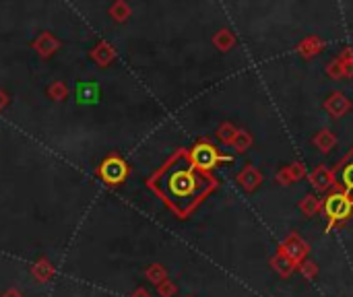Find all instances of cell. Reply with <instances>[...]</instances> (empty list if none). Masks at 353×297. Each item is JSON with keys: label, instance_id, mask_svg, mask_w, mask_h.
<instances>
[{"label": "cell", "instance_id": "6da1fadb", "mask_svg": "<svg viewBox=\"0 0 353 297\" xmlns=\"http://www.w3.org/2000/svg\"><path fill=\"white\" fill-rule=\"evenodd\" d=\"M149 186L178 213L186 215L211 188V180L203 176L188 155H174L149 180Z\"/></svg>", "mask_w": 353, "mask_h": 297}, {"label": "cell", "instance_id": "7a4b0ae2", "mask_svg": "<svg viewBox=\"0 0 353 297\" xmlns=\"http://www.w3.org/2000/svg\"><path fill=\"white\" fill-rule=\"evenodd\" d=\"M97 174H99V178H101L108 186H118V184H122V182L126 180V176H128V163H126L122 157L112 155V157H108V159L99 165Z\"/></svg>", "mask_w": 353, "mask_h": 297}, {"label": "cell", "instance_id": "3957f363", "mask_svg": "<svg viewBox=\"0 0 353 297\" xmlns=\"http://www.w3.org/2000/svg\"><path fill=\"white\" fill-rule=\"evenodd\" d=\"M188 159H190V163L201 172V170H211V167H215L217 161H219V155H217V149H215L213 145L201 143V145H196V147L190 151Z\"/></svg>", "mask_w": 353, "mask_h": 297}, {"label": "cell", "instance_id": "277c9868", "mask_svg": "<svg viewBox=\"0 0 353 297\" xmlns=\"http://www.w3.org/2000/svg\"><path fill=\"white\" fill-rule=\"evenodd\" d=\"M352 201L350 196L345 194H333L327 198V205H325V211L331 219H345L350 213H352Z\"/></svg>", "mask_w": 353, "mask_h": 297}, {"label": "cell", "instance_id": "5b68a950", "mask_svg": "<svg viewBox=\"0 0 353 297\" xmlns=\"http://www.w3.org/2000/svg\"><path fill=\"white\" fill-rule=\"evenodd\" d=\"M343 182H345V186H347V188H352L353 190V163L343 170Z\"/></svg>", "mask_w": 353, "mask_h": 297}]
</instances>
